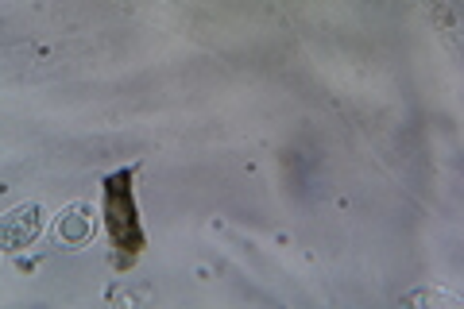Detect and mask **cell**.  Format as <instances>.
<instances>
[{
	"instance_id": "1",
	"label": "cell",
	"mask_w": 464,
	"mask_h": 309,
	"mask_svg": "<svg viewBox=\"0 0 464 309\" xmlns=\"http://www.w3.org/2000/svg\"><path fill=\"white\" fill-rule=\"evenodd\" d=\"M43 205L39 201H24L16 209H8L0 217V252H24L43 237Z\"/></svg>"
},
{
	"instance_id": "2",
	"label": "cell",
	"mask_w": 464,
	"mask_h": 309,
	"mask_svg": "<svg viewBox=\"0 0 464 309\" xmlns=\"http://www.w3.org/2000/svg\"><path fill=\"white\" fill-rule=\"evenodd\" d=\"M97 237V209L85 201L66 205L63 213L54 217V240L58 247H85Z\"/></svg>"
},
{
	"instance_id": "3",
	"label": "cell",
	"mask_w": 464,
	"mask_h": 309,
	"mask_svg": "<svg viewBox=\"0 0 464 309\" xmlns=\"http://www.w3.org/2000/svg\"><path fill=\"white\" fill-rule=\"evenodd\" d=\"M406 302H449V305H457V298H449V294H411V298H406Z\"/></svg>"
}]
</instances>
